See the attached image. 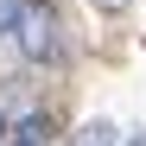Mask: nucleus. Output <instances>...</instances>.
Returning a JSON list of instances; mask_svg holds the SVG:
<instances>
[{"label": "nucleus", "instance_id": "obj_1", "mask_svg": "<svg viewBox=\"0 0 146 146\" xmlns=\"http://www.w3.org/2000/svg\"><path fill=\"white\" fill-rule=\"evenodd\" d=\"M13 44H19V57H26V64H51V57H64V26H57V7H51V0H19Z\"/></svg>", "mask_w": 146, "mask_h": 146}, {"label": "nucleus", "instance_id": "obj_2", "mask_svg": "<svg viewBox=\"0 0 146 146\" xmlns=\"http://www.w3.org/2000/svg\"><path fill=\"white\" fill-rule=\"evenodd\" d=\"M70 146H121V133L108 127V121H83V127L70 133Z\"/></svg>", "mask_w": 146, "mask_h": 146}, {"label": "nucleus", "instance_id": "obj_3", "mask_svg": "<svg viewBox=\"0 0 146 146\" xmlns=\"http://www.w3.org/2000/svg\"><path fill=\"white\" fill-rule=\"evenodd\" d=\"M13 19H19V0H0V38L13 32Z\"/></svg>", "mask_w": 146, "mask_h": 146}, {"label": "nucleus", "instance_id": "obj_4", "mask_svg": "<svg viewBox=\"0 0 146 146\" xmlns=\"http://www.w3.org/2000/svg\"><path fill=\"white\" fill-rule=\"evenodd\" d=\"M95 7H102V13H127V0H95Z\"/></svg>", "mask_w": 146, "mask_h": 146}, {"label": "nucleus", "instance_id": "obj_5", "mask_svg": "<svg viewBox=\"0 0 146 146\" xmlns=\"http://www.w3.org/2000/svg\"><path fill=\"white\" fill-rule=\"evenodd\" d=\"M0 133H13V114H7V108H0Z\"/></svg>", "mask_w": 146, "mask_h": 146}, {"label": "nucleus", "instance_id": "obj_6", "mask_svg": "<svg viewBox=\"0 0 146 146\" xmlns=\"http://www.w3.org/2000/svg\"><path fill=\"white\" fill-rule=\"evenodd\" d=\"M127 146H146V127H140V133H133V140H127Z\"/></svg>", "mask_w": 146, "mask_h": 146}]
</instances>
